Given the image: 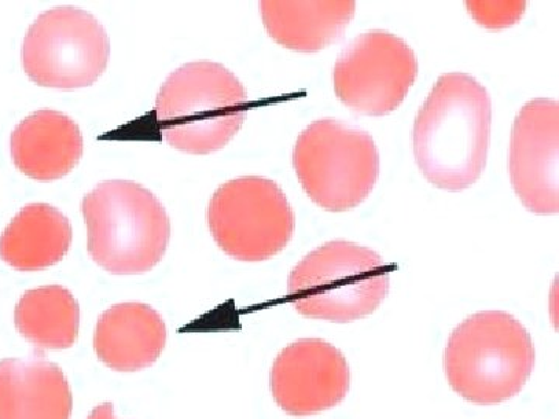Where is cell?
Masks as SVG:
<instances>
[{
    "mask_svg": "<svg viewBox=\"0 0 559 419\" xmlns=\"http://www.w3.org/2000/svg\"><path fill=\"white\" fill-rule=\"evenodd\" d=\"M259 7L264 27L275 43L300 53H316L344 36L355 16L356 3L263 0Z\"/></svg>",
    "mask_w": 559,
    "mask_h": 419,
    "instance_id": "9a60e30c",
    "label": "cell"
},
{
    "mask_svg": "<svg viewBox=\"0 0 559 419\" xmlns=\"http://www.w3.org/2000/svg\"><path fill=\"white\" fill-rule=\"evenodd\" d=\"M349 390V367L344 355L320 339L288 345L271 370V392L280 409L307 417L333 409Z\"/></svg>",
    "mask_w": 559,
    "mask_h": 419,
    "instance_id": "8fae6325",
    "label": "cell"
},
{
    "mask_svg": "<svg viewBox=\"0 0 559 419\" xmlns=\"http://www.w3.org/2000/svg\"><path fill=\"white\" fill-rule=\"evenodd\" d=\"M14 323L36 348H70L79 339V301L58 285L28 290L17 303Z\"/></svg>",
    "mask_w": 559,
    "mask_h": 419,
    "instance_id": "e0dca14e",
    "label": "cell"
},
{
    "mask_svg": "<svg viewBox=\"0 0 559 419\" xmlns=\"http://www.w3.org/2000/svg\"><path fill=\"white\" fill-rule=\"evenodd\" d=\"M209 227L224 253L264 261L289 244L296 216L274 180L245 176L221 185L209 205Z\"/></svg>",
    "mask_w": 559,
    "mask_h": 419,
    "instance_id": "52a82bcc",
    "label": "cell"
},
{
    "mask_svg": "<svg viewBox=\"0 0 559 419\" xmlns=\"http://www.w3.org/2000/svg\"><path fill=\"white\" fill-rule=\"evenodd\" d=\"M72 409L60 367L39 358L0 362V419H70Z\"/></svg>",
    "mask_w": 559,
    "mask_h": 419,
    "instance_id": "5bb4252c",
    "label": "cell"
},
{
    "mask_svg": "<svg viewBox=\"0 0 559 419\" xmlns=\"http://www.w3.org/2000/svg\"><path fill=\"white\" fill-rule=\"evenodd\" d=\"M87 419H116L114 417V406L110 403H103L95 407Z\"/></svg>",
    "mask_w": 559,
    "mask_h": 419,
    "instance_id": "d6986e66",
    "label": "cell"
},
{
    "mask_svg": "<svg viewBox=\"0 0 559 419\" xmlns=\"http://www.w3.org/2000/svg\"><path fill=\"white\" fill-rule=\"evenodd\" d=\"M83 156L79 124L57 110L43 109L11 134V157L22 175L36 180L64 178Z\"/></svg>",
    "mask_w": 559,
    "mask_h": 419,
    "instance_id": "4fadbf2b",
    "label": "cell"
},
{
    "mask_svg": "<svg viewBox=\"0 0 559 419\" xmlns=\"http://www.w3.org/2000/svg\"><path fill=\"white\" fill-rule=\"evenodd\" d=\"M81 212L92 260L110 274H143L164 259L170 218L145 187L131 180H106L84 196Z\"/></svg>",
    "mask_w": 559,
    "mask_h": 419,
    "instance_id": "277c9868",
    "label": "cell"
},
{
    "mask_svg": "<svg viewBox=\"0 0 559 419\" xmlns=\"http://www.w3.org/2000/svg\"><path fill=\"white\" fill-rule=\"evenodd\" d=\"M471 16L487 28H506L524 14L525 2H468Z\"/></svg>",
    "mask_w": 559,
    "mask_h": 419,
    "instance_id": "ac0fdd59",
    "label": "cell"
},
{
    "mask_svg": "<svg viewBox=\"0 0 559 419\" xmlns=\"http://www.w3.org/2000/svg\"><path fill=\"white\" fill-rule=\"evenodd\" d=\"M559 105L536 98L513 124L509 172L522 204L536 215L559 212Z\"/></svg>",
    "mask_w": 559,
    "mask_h": 419,
    "instance_id": "30bf717a",
    "label": "cell"
},
{
    "mask_svg": "<svg viewBox=\"0 0 559 419\" xmlns=\"http://www.w3.org/2000/svg\"><path fill=\"white\" fill-rule=\"evenodd\" d=\"M293 165L319 207L347 212L369 197L380 176V154L366 131L337 120H318L297 139Z\"/></svg>",
    "mask_w": 559,
    "mask_h": 419,
    "instance_id": "8992f818",
    "label": "cell"
},
{
    "mask_svg": "<svg viewBox=\"0 0 559 419\" xmlns=\"http://www.w3.org/2000/svg\"><path fill=\"white\" fill-rule=\"evenodd\" d=\"M418 75L414 50L388 32H367L342 51L334 91L355 112L388 116L399 109Z\"/></svg>",
    "mask_w": 559,
    "mask_h": 419,
    "instance_id": "9c48e42d",
    "label": "cell"
},
{
    "mask_svg": "<svg viewBox=\"0 0 559 419\" xmlns=\"http://www.w3.org/2000/svg\"><path fill=\"white\" fill-rule=\"evenodd\" d=\"M72 244L69 219L49 204L17 213L0 238V256L17 271H40L64 259Z\"/></svg>",
    "mask_w": 559,
    "mask_h": 419,
    "instance_id": "2e32d148",
    "label": "cell"
},
{
    "mask_svg": "<svg viewBox=\"0 0 559 419\" xmlns=\"http://www.w3.org/2000/svg\"><path fill=\"white\" fill-rule=\"evenodd\" d=\"M392 264L373 250L331 241L294 267L288 300L305 318L355 322L373 314L388 297Z\"/></svg>",
    "mask_w": 559,
    "mask_h": 419,
    "instance_id": "5b68a950",
    "label": "cell"
},
{
    "mask_svg": "<svg viewBox=\"0 0 559 419\" xmlns=\"http://www.w3.org/2000/svg\"><path fill=\"white\" fill-rule=\"evenodd\" d=\"M492 106L488 91L466 73L440 76L414 123V156L433 187L462 191L487 167Z\"/></svg>",
    "mask_w": 559,
    "mask_h": 419,
    "instance_id": "6da1fadb",
    "label": "cell"
},
{
    "mask_svg": "<svg viewBox=\"0 0 559 419\" xmlns=\"http://www.w3.org/2000/svg\"><path fill=\"white\" fill-rule=\"evenodd\" d=\"M535 358L532 337L520 320L507 312L485 311L471 315L451 334L444 370L462 398L491 406L521 392Z\"/></svg>",
    "mask_w": 559,
    "mask_h": 419,
    "instance_id": "3957f363",
    "label": "cell"
},
{
    "mask_svg": "<svg viewBox=\"0 0 559 419\" xmlns=\"http://www.w3.org/2000/svg\"><path fill=\"white\" fill-rule=\"evenodd\" d=\"M109 55V38L98 20L76 7H57L28 28L22 65L39 86L72 91L100 79Z\"/></svg>",
    "mask_w": 559,
    "mask_h": 419,
    "instance_id": "ba28073f",
    "label": "cell"
},
{
    "mask_svg": "<svg viewBox=\"0 0 559 419\" xmlns=\"http://www.w3.org/2000/svg\"><path fill=\"white\" fill-rule=\"evenodd\" d=\"M248 109V92L229 69L216 62H190L162 86L156 120L171 148L210 154L238 134Z\"/></svg>",
    "mask_w": 559,
    "mask_h": 419,
    "instance_id": "7a4b0ae2",
    "label": "cell"
},
{
    "mask_svg": "<svg viewBox=\"0 0 559 419\" xmlns=\"http://www.w3.org/2000/svg\"><path fill=\"white\" fill-rule=\"evenodd\" d=\"M167 344V325L148 304L121 303L103 312L94 334L98 359L116 371L153 366Z\"/></svg>",
    "mask_w": 559,
    "mask_h": 419,
    "instance_id": "7c38bea8",
    "label": "cell"
}]
</instances>
